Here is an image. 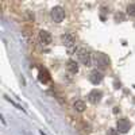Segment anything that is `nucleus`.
I'll list each match as a JSON object with an SVG mask.
<instances>
[{"mask_svg":"<svg viewBox=\"0 0 135 135\" xmlns=\"http://www.w3.org/2000/svg\"><path fill=\"white\" fill-rule=\"evenodd\" d=\"M76 54H77L78 61H80L83 65H85V66H91L92 65V54H91V51H88L86 49L80 47V49H77Z\"/></svg>","mask_w":135,"mask_h":135,"instance_id":"obj_1","label":"nucleus"},{"mask_svg":"<svg viewBox=\"0 0 135 135\" xmlns=\"http://www.w3.org/2000/svg\"><path fill=\"white\" fill-rule=\"evenodd\" d=\"M50 16H51L53 22H55V23H61V22L65 19V9L61 6H55L50 11Z\"/></svg>","mask_w":135,"mask_h":135,"instance_id":"obj_2","label":"nucleus"},{"mask_svg":"<svg viewBox=\"0 0 135 135\" xmlns=\"http://www.w3.org/2000/svg\"><path fill=\"white\" fill-rule=\"evenodd\" d=\"M95 64L99 69H107L108 65H109V60L105 54H101V53H97L95 55Z\"/></svg>","mask_w":135,"mask_h":135,"instance_id":"obj_3","label":"nucleus"},{"mask_svg":"<svg viewBox=\"0 0 135 135\" xmlns=\"http://www.w3.org/2000/svg\"><path fill=\"white\" fill-rule=\"evenodd\" d=\"M61 42H62L69 50H72V49L76 46V38H74L73 34H70V32H65V34H62Z\"/></svg>","mask_w":135,"mask_h":135,"instance_id":"obj_4","label":"nucleus"},{"mask_svg":"<svg viewBox=\"0 0 135 135\" xmlns=\"http://www.w3.org/2000/svg\"><path fill=\"white\" fill-rule=\"evenodd\" d=\"M103 73H101L100 70H97V69H95V70H92L91 73H89V81H91L93 85H97V84H100L101 81H103Z\"/></svg>","mask_w":135,"mask_h":135,"instance_id":"obj_5","label":"nucleus"},{"mask_svg":"<svg viewBox=\"0 0 135 135\" xmlns=\"http://www.w3.org/2000/svg\"><path fill=\"white\" fill-rule=\"evenodd\" d=\"M101 97H103V93H101V91H99V89H93V91H91L89 95H88V100L91 101L92 104L100 103Z\"/></svg>","mask_w":135,"mask_h":135,"instance_id":"obj_6","label":"nucleus"},{"mask_svg":"<svg viewBox=\"0 0 135 135\" xmlns=\"http://www.w3.org/2000/svg\"><path fill=\"white\" fill-rule=\"evenodd\" d=\"M116 126H118V130L119 132H127L131 127V123L126 119V118H123V119H119L118 123H116Z\"/></svg>","mask_w":135,"mask_h":135,"instance_id":"obj_7","label":"nucleus"},{"mask_svg":"<svg viewBox=\"0 0 135 135\" xmlns=\"http://www.w3.org/2000/svg\"><path fill=\"white\" fill-rule=\"evenodd\" d=\"M38 78L42 84H47L50 81V73L47 72V69H45V68H41L39 69V73H38Z\"/></svg>","mask_w":135,"mask_h":135,"instance_id":"obj_8","label":"nucleus"},{"mask_svg":"<svg viewBox=\"0 0 135 135\" xmlns=\"http://www.w3.org/2000/svg\"><path fill=\"white\" fill-rule=\"evenodd\" d=\"M39 39H41V42L43 43V45H50L51 43V35H50V32H47V31H45V30H41L39 31Z\"/></svg>","mask_w":135,"mask_h":135,"instance_id":"obj_9","label":"nucleus"},{"mask_svg":"<svg viewBox=\"0 0 135 135\" xmlns=\"http://www.w3.org/2000/svg\"><path fill=\"white\" fill-rule=\"evenodd\" d=\"M66 69H68V72H69L70 74H76L78 72V65H77L76 61L69 60L68 61V65H66Z\"/></svg>","mask_w":135,"mask_h":135,"instance_id":"obj_10","label":"nucleus"},{"mask_svg":"<svg viewBox=\"0 0 135 135\" xmlns=\"http://www.w3.org/2000/svg\"><path fill=\"white\" fill-rule=\"evenodd\" d=\"M73 108H74L77 112H84L85 108H86V105H85V103H84L83 100H76L74 103H73Z\"/></svg>","mask_w":135,"mask_h":135,"instance_id":"obj_11","label":"nucleus"},{"mask_svg":"<svg viewBox=\"0 0 135 135\" xmlns=\"http://www.w3.org/2000/svg\"><path fill=\"white\" fill-rule=\"evenodd\" d=\"M127 14H128L130 16H134V18H135V3L128 4V7H127Z\"/></svg>","mask_w":135,"mask_h":135,"instance_id":"obj_12","label":"nucleus"},{"mask_svg":"<svg viewBox=\"0 0 135 135\" xmlns=\"http://www.w3.org/2000/svg\"><path fill=\"white\" fill-rule=\"evenodd\" d=\"M108 135H119V131L115 128H109L108 130Z\"/></svg>","mask_w":135,"mask_h":135,"instance_id":"obj_13","label":"nucleus"}]
</instances>
